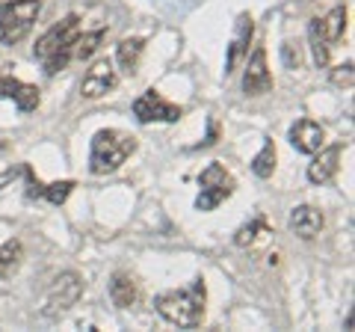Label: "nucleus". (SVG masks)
<instances>
[{"label": "nucleus", "mask_w": 355, "mask_h": 332, "mask_svg": "<svg viewBox=\"0 0 355 332\" xmlns=\"http://www.w3.org/2000/svg\"><path fill=\"white\" fill-rule=\"evenodd\" d=\"M42 3L39 0H9V3H0V42L6 45H15L33 30L39 18Z\"/></svg>", "instance_id": "nucleus-5"}, {"label": "nucleus", "mask_w": 355, "mask_h": 332, "mask_svg": "<svg viewBox=\"0 0 355 332\" xmlns=\"http://www.w3.org/2000/svg\"><path fill=\"white\" fill-rule=\"evenodd\" d=\"M0 98H12L21 113H30V110L39 107V90L36 86L21 83L9 74H0Z\"/></svg>", "instance_id": "nucleus-13"}, {"label": "nucleus", "mask_w": 355, "mask_h": 332, "mask_svg": "<svg viewBox=\"0 0 355 332\" xmlns=\"http://www.w3.org/2000/svg\"><path fill=\"white\" fill-rule=\"evenodd\" d=\"M308 39H311V53H314L317 69H326V65L331 63V45H329V39L323 36L320 18H311V24H308Z\"/></svg>", "instance_id": "nucleus-16"}, {"label": "nucleus", "mask_w": 355, "mask_h": 332, "mask_svg": "<svg viewBox=\"0 0 355 332\" xmlns=\"http://www.w3.org/2000/svg\"><path fill=\"white\" fill-rule=\"evenodd\" d=\"M258 231H263V219H254V223H249V226H243L240 231H237V238H234V243L237 247H252L254 240H258Z\"/></svg>", "instance_id": "nucleus-24"}, {"label": "nucleus", "mask_w": 355, "mask_h": 332, "mask_svg": "<svg viewBox=\"0 0 355 332\" xmlns=\"http://www.w3.org/2000/svg\"><path fill=\"white\" fill-rule=\"evenodd\" d=\"M133 116H137L142 125H151V122H178L184 116V110L178 104H169L160 92L148 90L133 101Z\"/></svg>", "instance_id": "nucleus-8"}, {"label": "nucleus", "mask_w": 355, "mask_h": 332, "mask_svg": "<svg viewBox=\"0 0 355 332\" xmlns=\"http://www.w3.org/2000/svg\"><path fill=\"white\" fill-rule=\"evenodd\" d=\"M323 142H326L323 125H317L314 119H299V122H293V128H291V146L299 154H314V151L323 149Z\"/></svg>", "instance_id": "nucleus-10"}, {"label": "nucleus", "mask_w": 355, "mask_h": 332, "mask_svg": "<svg viewBox=\"0 0 355 332\" xmlns=\"http://www.w3.org/2000/svg\"><path fill=\"white\" fill-rule=\"evenodd\" d=\"M15 169H3V172H0V190H3V187H9V184H12L15 181Z\"/></svg>", "instance_id": "nucleus-26"}, {"label": "nucleus", "mask_w": 355, "mask_h": 332, "mask_svg": "<svg viewBox=\"0 0 355 332\" xmlns=\"http://www.w3.org/2000/svg\"><path fill=\"white\" fill-rule=\"evenodd\" d=\"M119 86V72H116V65L113 60H95L92 65L86 69L83 74V81H80V95L89 98V101H98V98H104L107 92H113Z\"/></svg>", "instance_id": "nucleus-7"}, {"label": "nucleus", "mask_w": 355, "mask_h": 332, "mask_svg": "<svg viewBox=\"0 0 355 332\" xmlns=\"http://www.w3.org/2000/svg\"><path fill=\"white\" fill-rule=\"evenodd\" d=\"M142 48H146V42H142V39H125V42H119L116 63L121 65V72H128V74L137 72L139 57H142Z\"/></svg>", "instance_id": "nucleus-17"}, {"label": "nucleus", "mask_w": 355, "mask_h": 332, "mask_svg": "<svg viewBox=\"0 0 355 332\" xmlns=\"http://www.w3.org/2000/svg\"><path fill=\"white\" fill-rule=\"evenodd\" d=\"M154 308L178 329H196L205 317V282L196 279L190 291H163L154 297Z\"/></svg>", "instance_id": "nucleus-1"}, {"label": "nucleus", "mask_w": 355, "mask_h": 332, "mask_svg": "<svg viewBox=\"0 0 355 332\" xmlns=\"http://www.w3.org/2000/svg\"><path fill=\"white\" fill-rule=\"evenodd\" d=\"M252 33H254V21H252V15H240V18H237V36L231 39V45H228V57H225V74H231V72H234V69H237V60H240L243 53L249 51Z\"/></svg>", "instance_id": "nucleus-14"}, {"label": "nucleus", "mask_w": 355, "mask_h": 332, "mask_svg": "<svg viewBox=\"0 0 355 332\" xmlns=\"http://www.w3.org/2000/svg\"><path fill=\"white\" fill-rule=\"evenodd\" d=\"M101 42H104V30H92V33H83V36H77V42H74V57L77 60H89L98 48H101Z\"/></svg>", "instance_id": "nucleus-21"}, {"label": "nucleus", "mask_w": 355, "mask_h": 332, "mask_svg": "<svg viewBox=\"0 0 355 332\" xmlns=\"http://www.w3.org/2000/svg\"><path fill=\"white\" fill-rule=\"evenodd\" d=\"M107 291H110L113 306H119V308H130V306H137V300H139V285H137V279H133L130 273H113Z\"/></svg>", "instance_id": "nucleus-15"}, {"label": "nucleus", "mask_w": 355, "mask_h": 332, "mask_svg": "<svg viewBox=\"0 0 355 332\" xmlns=\"http://www.w3.org/2000/svg\"><path fill=\"white\" fill-rule=\"evenodd\" d=\"M198 184H202V193L196 199L198 211H214V208H219L231 193H234V179L225 172L222 163H207Z\"/></svg>", "instance_id": "nucleus-6"}, {"label": "nucleus", "mask_w": 355, "mask_h": 332, "mask_svg": "<svg viewBox=\"0 0 355 332\" xmlns=\"http://www.w3.org/2000/svg\"><path fill=\"white\" fill-rule=\"evenodd\" d=\"M77 36H80V18L69 15V18L57 21V24H53L36 42L33 53H36V60L44 65V72L57 74V72H62L65 65H69V60L74 57V42H77Z\"/></svg>", "instance_id": "nucleus-2"}, {"label": "nucleus", "mask_w": 355, "mask_h": 332, "mask_svg": "<svg viewBox=\"0 0 355 332\" xmlns=\"http://www.w3.org/2000/svg\"><path fill=\"white\" fill-rule=\"evenodd\" d=\"M21 256H24V249H21V240H9L0 247V279L3 276L12 273L18 264H21Z\"/></svg>", "instance_id": "nucleus-20"}, {"label": "nucleus", "mask_w": 355, "mask_h": 332, "mask_svg": "<svg viewBox=\"0 0 355 332\" xmlns=\"http://www.w3.org/2000/svg\"><path fill=\"white\" fill-rule=\"evenodd\" d=\"M71 190H74V181H53V184H48L44 187V199H48L51 205H62L65 199L71 196Z\"/></svg>", "instance_id": "nucleus-22"}, {"label": "nucleus", "mask_w": 355, "mask_h": 332, "mask_svg": "<svg viewBox=\"0 0 355 332\" xmlns=\"http://www.w3.org/2000/svg\"><path fill=\"white\" fill-rule=\"evenodd\" d=\"M320 27H323V36L329 39V45L340 42V39H343V33H347V9H343V6H335L326 18H320Z\"/></svg>", "instance_id": "nucleus-18"}, {"label": "nucleus", "mask_w": 355, "mask_h": 332, "mask_svg": "<svg viewBox=\"0 0 355 332\" xmlns=\"http://www.w3.org/2000/svg\"><path fill=\"white\" fill-rule=\"evenodd\" d=\"M272 90V74L266 69V51L254 48V53L246 63V72H243V92L246 95H266Z\"/></svg>", "instance_id": "nucleus-9"}, {"label": "nucleus", "mask_w": 355, "mask_h": 332, "mask_svg": "<svg viewBox=\"0 0 355 332\" xmlns=\"http://www.w3.org/2000/svg\"><path fill=\"white\" fill-rule=\"evenodd\" d=\"M340 151H343V146H329V149L314 151V160L308 163V181L326 184V181L335 179V172L340 166Z\"/></svg>", "instance_id": "nucleus-11"}, {"label": "nucleus", "mask_w": 355, "mask_h": 332, "mask_svg": "<svg viewBox=\"0 0 355 332\" xmlns=\"http://www.w3.org/2000/svg\"><path fill=\"white\" fill-rule=\"evenodd\" d=\"M80 294H83V279H80V273H74V270L60 273L57 279L48 285V291H44L42 317L57 320V317H62V315H69L71 308L77 306V300H80Z\"/></svg>", "instance_id": "nucleus-4"}, {"label": "nucleus", "mask_w": 355, "mask_h": 332, "mask_svg": "<svg viewBox=\"0 0 355 332\" xmlns=\"http://www.w3.org/2000/svg\"><path fill=\"white\" fill-rule=\"evenodd\" d=\"M133 151H137V140L125 134V131H116V128L98 131L92 137V149H89V169L95 175H110V172H116Z\"/></svg>", "instance_id": "nucleus-3"}, {"label": "nucleus", "mask_w": 355, "mask_h": 332, "mask_svg": "<svg viewBox=\"0 0 355 332\" xmlns=\"http://www.w3.org/2000/svg\"><path fill=\"white\" fill-rule=\"evenodd\" d=\"M287 226H291V231L296 238L311 240V238H317L320 231H323V214H320L314 205H296L291 211Z\"/></svg>", "instance_id": "nucleus-12"}, {"label": "nucleus", "mask_w": 355, "mask_h": 332, "mask_svg": "<svg viewBox=\"0 0 355 332\" xmlns=\"http://www.w3.org/2000/svg\"><path fill=\"white\" fill-rule=\"evenodd\" d=\"M331 81H335L338 86H347V90H349V86H352V63L340 65V69H338L335 74H331Z\"/></svg>", "instance_id": "nucleus-25"}, {"label": "nucleus", "mask_w": 355, "mask_h": 332, "mask_svg": "<svg viewBox=\"0 0 355 332\" xmlns=\"http://www.w3.org/2000/svg\"><path fill=\"white\" fill-rule=\"evenodd\" d=\"M282 60H284L287 69H302V45H299V42H284Z\"/></svg>", "instance_id": "nucleus-23"}, {"label": "nucleus", "mask_w": 355, "mask_h": 332, "mask_svg": "<svg viewBox=\"0 0 355 332\" xmlns=\"http://www.w3.org/2000/svg\"><path fill=\"white\" fill-rule=\"evenodd\" d=\"M272 169H275V142H272V140H266V142H263V149L254 154L252 172L258 175V179H270Z\"/></svg>", "instance_id": "nucleus-19"}]
</instances>
